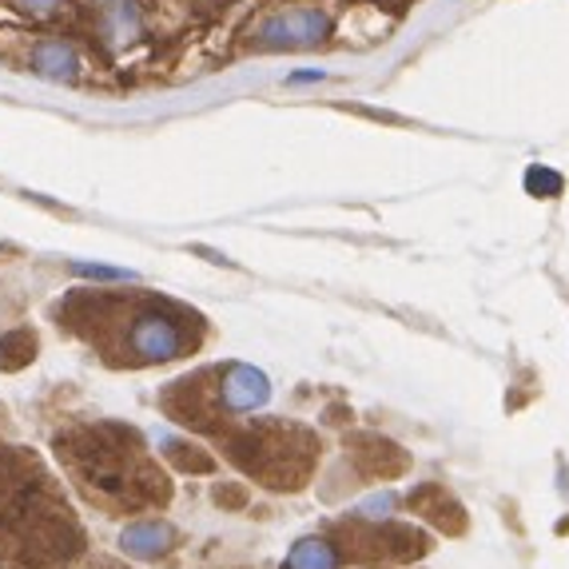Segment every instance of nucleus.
<instances>
[{"mask_svg": "<svg viewBox=\"0 0 569 569\" xmlns=\"http://www.w3.org/2000/svg\"><path fill=\"white\" fill-rule=\"evenodd\" d=\"M188 319L176 307L160 303V307H143L132 319V331H128V351L136 355V362H168L180 359L188 351Z\"/></svg>", "mask_w": 569, "mask_h": 569, "instance_id": "f257e3e1", "label": "nucleus"}, {"mask_svg": "<svg viewBox=\"0 0 569 569\" xmlns=\"http://www.w3.org/2000/svg\"><path fill=\"white\" fill-rule=\"evenodd\" d=\"M331 37V20L319 9H287L256 29L259 48H315Z\"/></svg>", "mask_w": 569, "mask_h": 569, "instance_id": "f03ea898", "label": "nucleus"}, {"mask_svg": "<svg viewBox=\"0 0 569 569\" xmlns=\"http://www.w3.org/2000/svg\"><path fill=\"white\" fill-rule=\"evenodd\" d=\"M219 399L236 415H247V410H259L271 399V382H267L263 370L247 367V362H231L219 379Z\"/></svg>", "mask_w": 569, "mask_h": 569, "instance_id": "7ed1b4c3", "label": "nucleus"}, {"mask_svg": "<svg viewBox=\"0 0 569 569\" xmlns=\"http://www.w3.org/2000/svg\"><path fill=\"white\" fill-rule=\"evenodd\" d=\"M77 48L64 44V40H48V44H40L37 52H32V72L44 80H72L77 77Z\"/></svg>", "mask_w": 569, "mask_h": 569, "instance_id": "20e7f679", "label": "nucleus"}, {"mask_svg": "<svg viewBox=\"0 0 569 569\" xmlns=\"http://www.w3.org/2000/svg\"><path fill=\"white\" fill-rule=\"evenodd\" d=\"M120 546L132 553V558H160L171 546V526H163V522L128 526V530L120 533Z\"/></svg>", "mask_w": 569, "mask_h": 569, "instance_id": "39448f33", "label": "nucleus"}, {"mask_svg": "<svg viewBox=\"0 0 569 569\" xmlns=\"http://www.w3.org/2000/svg\"><path fill=\"white\" fill-rule=\"evenodd\" d=\"M283 569H339V553H335L327 541L307 538V541H299V546H295Z\"/></svg>", "mask_w": 569, "mask_h": 569, "instance_id": "423d86ee", "label": "nucleus"}, {"mask_svg": "<svg viewBox=\"0 0 569 569\" xmlns=\"http://www.w3.org/2000/svg\"><path fill=\"white\" fill-rule=\"evenodd\" d=\"M104 29L116 40H132L140 32V12H136L132 0H112L104 4Z\"/></svg>", "mask_w": 569, "mask_h": 569, "instance_id": "0eeeda50", "label": "nucleus"}, {"mask_svg": "<svg viewBox=\"0 0 569 569\" xmlns=\"http://www.w3.org/2000/svg\"><path fill=\"white\" fill-rule=\"evenodd\" d=\"M80 279H96V283H136V271L123 267H100V263H72Z\"/></svg>", "mask_w": 569, "mask_h": 569, "instance_id": "6e6552de", "label": "nucleus"}, {"mask_svg": "<svg viewBox=\"0 0 569 569\" xmlns=\"http://www.w3.org/2000/svg\"><path fill=\"white\" fill-rule=\"evenodd\" d=\"M526 188H530L533 196H561V176L550 168H530L526 171Z\"/></svg>", "mask_w": 569, "mask_h": 569, "instance_id": "1a4fd4ad", "label": "nucleus"}, {"mask_svg": "<svg viewBox=\"0 0 569 569\" xmlns=\"http://www.w3.org/2000/svg\"><path fill=\"white\" fill-rule=\"evenodd\" d=\"M20 4H24L29 12H52L60 4V0H20Z\"/></svg>", "mask_w": 569, "mask_h": 569, "instance_id": "9d476101", "label": "nucleus"}, {"mask_svg": "<svg viewBox=\"0 0 569 569\" xmlns=\"http://www.w3.org/2000/svg\"><path fill=\"white\" fill-rule=\"evenodd\" d=\"M315 80H323V72H291L287 84H315Z\"/></svg>", "mask_w": 569, "mask_h": 569, "instance_id": "9b49d317", "label": "nucleus"}]
</instances>
